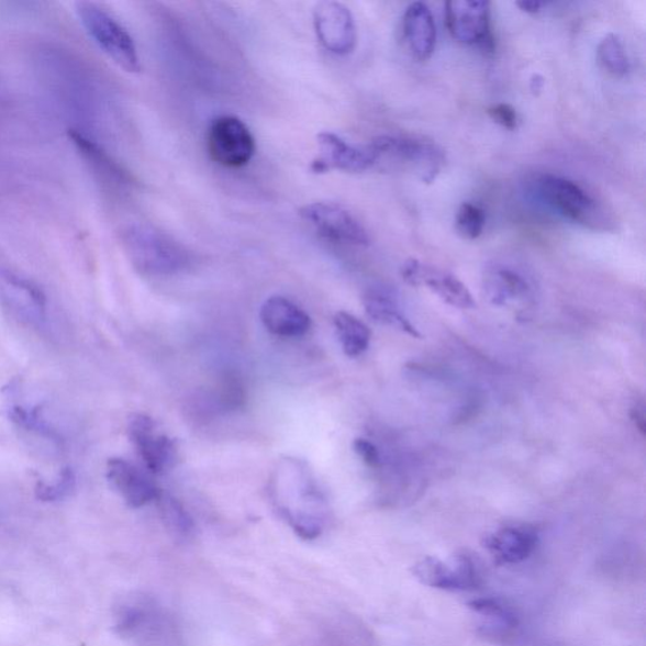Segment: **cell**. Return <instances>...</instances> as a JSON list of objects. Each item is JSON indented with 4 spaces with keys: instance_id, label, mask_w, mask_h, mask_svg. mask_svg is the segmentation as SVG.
<instances>
[{
    "instance_id": "obj_1",
    "label": "cell",
    "mask_w": 646,
    "mask_h": 646,
    "mask_svg": "<svg viewBox=\"0 0 646 646\" xmlns=\"http://www.w3.org/2000/svg\"><path fill=\"white\" fill-rule=\"evenodd\" d=\"M270 495L299 537H320L327 499L308 463L293 457L279 461L270 481Z\"/></svg>"
},
{
    "instance_id": "obj_2",
    "label": "cell",
    "mask_w": 646,
    "mask_h": 646,
    "mask_svg": "<svg viewBox=\"0 0 646 646\" xmlns=\"http://www.w3.org/2000/svg\"><path fill=\"white\" fill-rule=\"evenodd\" d=\"M121 242L127 258L143 275L171 276L190 265V254L182 245L148 225H126Z\"/></svg>"
},
{
    "instance_id": "obj_3",
    "label": "cell",
    "mask_w": 646,
    "mask_h": 646,
    "mask_svg": "<svg viewBox=\"0 0 646 646\" xmlns=\"http://www.w3.org/2000/svg\"><path fill=\"white\" fill-rule=\"evenodd\" d=\"M368 147L376 159V166L402 169L427 185L437 180L446 164L444 151L436 144L422 140L379 135Z\"/></svg>"
},
{
    "instance_id": "obj_4",
    "label": "cell",
    "mask_w": 646,
    "mask_h": 646,
    "mask_svg": "<svg viewBox=\"0 0 646 646\" xmlns=\"http://www.w3.org/2000/svg\"><path fill=\"white\" fill-rule=\"evenodd\" d=\"M538 190L542 200L560 216L594 231L606 229L609 219L605 210L580 183L566 177L547 175L541 178Z\"/></svg>"
},
{
    "instance_id": "obj_5",
    "label": "cell",
    "mask_w": 646,
    "mask_h": 646,
    "mask_svg": "<svg viewBox=\"0 0 646 646\" xmlns=\"http://www.w3.org/2000/svg\"><path fill=\"white\" fill-rule=\"evenodd\" d=\"M76 13L88 35L112 62L126 73H141L137 47L130 33L97 4L80 2Z\"/></svg>"
},
{
    "instance_id": "obj_6",
    "label": "cell",
    "mask_w": 646,
    "mask_h": 646,
    "mask_svg": "<svg viewBox=\"0 0 646 646\" xmlns=\"http://www.w3.org/2000/svg\"><path fill=\"white\" fill-rule=\"evenodd\" d=\"M446 22L450 36L460 44L479 47L487 54L494 53L489 2L450 0L446 3Z\"/></svg>"
},
{
    "instance_id": "obj_7",
    "label": "cell",
    "mask_w": 646,
    "mask_h": 646,
    "mask_svg": "<svg viewBox=\"0 0 646 646\" xmlns=\"http://www.w3.org/2000/svg\"><path fill=\"white\" fill-rule=\"evenodd\" d=\"M209 155L216 164L241 168L249 164L255 153V141L249 127L235 116H220L208 132Z\"/></svg>"
},
{
    "instance_id": "obj_8",
    "label": "cell",
    "mask_w": 646,
    "mask_h": 646,
    "mask_svg": "<svg viewBox=\"0 0 646 646\" xmlns=\"http://www.w3.org/2000/svg\"><path fill=\"white\" fill-rule=\"evenodd\" d=\"M300 215L327 241L356 246L370 244L368 232L360 221L335 202L309 203L300 210Z\"/></svg>"
},
{
    "instance_id": "obj_9",
    "label": "cell",
    "mask_w": 646,
    "mask_h": 646,
    "mask_svg": "<svg viewBox=\"0 0 646 646\" xmlns=\"http://www.w3.org/2000/svg\"><path fill=\"white\" fill-rule=\"evenodd\" d=\"M401 276L406 285L427 287L431 292L438 296L442 301L453 305V308L460 310L476 308V301L469 288L449 271L411 258L403 263Z\"/></svg>"
},
{
    "instance_id": "obj_10",
    "label": "cell",
    "mask_w": 646,
    "mask_h": 646,
    "mask_svg": "<svg viewBox=\"0 0 646 646\" xmlns=\"http://www.w3.org/2000/svg\"><path fill=\"white\" fill-rule=\"evenodd\" d=\"M127 435L144 465L153 474L172 469L177 461L175 441L157 430V423L146 414H133L127 422Z\"/></svg>"
},
{
    "instance_id": "obj_11",
    "label": "cell",
    "mask_w": 646,
    "mask_h": 646,
    "mask_svg": "<svg viewBox=\"0 0 646 646\" xmlns=\"http://www.w3.org/2000/svg\"><path fill=\"white\" fill-rule=\"evenodd\" d=\"M412 573L422 584L446 591H470L480 584L474 560L466 554L456 555L453 567L435 557L423 558L413 566Z\"/></svg>"
},
{
    "instance_id": "obj_12",
    "label": "cell",
    "mask_w": 646,
    "mask_h": 646,
    "mask_svg": "<svg viewBox=\"0 0 646 646\" xmlns=\"http://www.w3.org/2000/svg\"><path fill=\"white\" fill-rule=\"evenodd\" d=\"M313 24L321 45L337 56L352 54L358 41L354 16L342 3L322 2L314 8Z\"/></svg>"
},
{
    "instance_id": "obj_13",
    "label": "cell",
    "mask_w": 646,
    "mask_h": 646,
    "mask_svg": "<svg viewBox=\"0 0 646 646\" xmlns=\"http://www.w3.org/2000/svg\"><path fill=\"white\" fill-rule=\"evenodd\" d=\"M320 156L312 162L314 174H326L331 169L360 174L376 166L372 153L368 146L355 147L338 135L323 132L318 135Z\"/></svg>"
},
{
    "instance_id": "obj_14",
    "label": "cell",
    "mask_w": 646,
    "mask_h": 646,
    "mask_svg": "<svg viewBox=\"0 0 646 646\" xmlns=\"http://www.w3.org/2000/svg\"><path fill=\"white\" fill-rule=\"evenodd\" d=\"M157 602L147 594H127L116 603L114 632L126 639L146 637L155 632L158 622Z\"/></svg>"
},
{
    "instance_id": "obj_15",
    "label": "cell",
    "mask_w": 646,
    "mask_h": 646,
    "mask_svg": "<svg viewBox=\"0 0 646 646\" xmlns=\"http://www.w3.org/2000/svg\"><path fill=\"white\" fill-rule=\"evenodd\" d=\"M107 478L125 503L133 509H138L152 503V501H156L160 494V490L155 482L147 478L146 474H143L138 467L123 460V458H110Z\"/></svg>"
},
{
    "instance_id": "obj_16",
    "label": "cell",
    "mask_w": 646,
    "mask_h": 646,
    "mask_svg": "<svg viewBox=\"0 0 646 646\" xmlns=\"http://www.w3.org/2000/svg\"><path fill=\"white\" fill-rule=\"evenodd\" d=\"M538 544V535L531 526H505L487 535L483 547L490 552L499 565H516L533 554Z\"/></svg>"
},
{
    "instance_id": "obj_17",
    "label": "cell",
    "mask_w": 646,
    "mask_h": 646,
    "mask_svg": "<svg viewBox=\"0 0 646 646\" xmlns=\"http://www.w3.org/2000/svg\"><path fill=\"white\" fill-rule=\"evenodd\" d=\"M403 36L408 49L419 62H427L435 53L437 30L426 3L414 2L403 15Z\"/></svg>"
},
{
    "instance_id": "obj_18",
    "label": "cell",
    "mask_w": 646,
    "mask_h": 646,
    "mask_svg": "<svg viewBox=\"0 0 646 646\" xmlns=\"http://www.w3.org/2000/svg\"><path fill=\"white\" fill-rule=\"evenodd\" d=\"M260 321L270 334L301 337L309 333L312 320L299 305L285 297H270L260 309Z\"/></svg>"
},
{
    "instance_id": "obj_19",
    "label": "cell",
    "mask_w": 646,
    "mask_h": 646,
    "mask_svg": "<svg viewBox=\"0 0 646 646\" xmlns=\"http://www.w3.org/2000/svg\"><path fill=\"white\" fill-rule=\"evenodd\" d=\"M363 303L365 312L372 321L401 330L411 337L422 338L420 331L404 316L392 289L385 286L370 287L364 293Z\"/></svg>"
},
{
    "instance_id": "obj_20",
    "label": "cell",
    "mask_w": 646,
    "mask_h": 646,
    "mask_svg": "<svg viewBox=\"0 0 646 646\" xmlns=\"http://www.w3.org/2000/svg\"><path fill=\"white\" fill-rule=\"evenodd\" d=\"M482 286L484 296L498 308H506L531 294L528 280L520 271L503 266H494L484 271Z\"/></svg>"
},
{
    "instance_id": "obj_21",
    "label": "cell",
    "mask_w": 646,
    "mask_h": 646,
    "mask_svg": "<svg viewBox=\"0 0 646 646\" xmlns=\"http://www.w3.org/2000/svg\"><path fill=\"white\" fill-rule=\"evenodd\" d=\"M0 289L7 301L16 308H30L32 313H36L40 319H44L46 311V296L42 289L13 274V271L0 268Z\"/></svg>"
},
{
    "instance_id": "obj_22",
    "label": "cell",
    "mask_w": 646,
    "mask_h": 646,
    "mask_svg": "<svg viewBox=\"0 0 646 646\" xmlns=\"http://www.w3.org/2000/svg\"><path fill=\"white\" fill-rule=\"evenodd\" d=\"M339 344L348 358H358L368 350L371 331L365 323L348 312H337L334 318Z\"/></svg>"
},
{
    "instance_id": "obj_23",
    "label": "cell",
    "mask_w": 646,
    "mask_h": 646,
    "mask_svg": "<svg viewBox=\"0 0 646 646\" xmlns=\"http://www.w3.org/2000/svg\"><path fill=\"white\" fill-rule=\"evenodd\" d=\"M162 522L169 533L178 539H189L194 534L192 516L185 506L171 495L160 491L158 499Z\"/></svg>"
},
{
    "instance_id": "obj_24",
    "label": "cell",
    "mask_w": 646,
    "mask_h": 646,
    "mask_svg": "<svg viewBox=\"0 0 646 646\" xmlns=\"http://www.w3.org/2000/svg\"><path fill=\"white\" fill-rule=\"evenodd\" d=\"M598 58L603 69L616 78H622L631 69L623 42L614 33H610L600 42Z\"/></svg>"
},
{
    "instance_id": "obj_25",
    "label": "cell",
    "mask_w": 646,
    "mask_h": 646,
    "mask_svg": "<svg viewBox=\"0 0 646 646\" xmlns=\"http://www.w3.org/2000/svg\"><path fill=\"white\" fill-rule=\"evenodd\" d=\"M487 215L484 211L472 202H464L458 209L455 220V229L458 235L466 241H476L481 236Z\"/></svg>"
},
{
    "instance_id": "obj_26",
    "label": "cell",
    "mask_w": 646,
    "mask_h": 646,
    "mask_svg": "<svg viewBox=\"0 0 646 646\" xmlns=\"http://www.w3.org/2000/svg\"><path fill=\"white\" fill-rule=\"evenodd\" d=\"M469 608L476 612V614L487 616L491 620H495V623L500 626L501 631H512L520 625V620L514 614L513 610L505 606L494 599H479L469 602Z\"/></svg>"
},
{
    "instance_id": "obj_27",
    "label": "cell",
    "mask_w": 646,
    "mask_h": 646,
    "mask_svg": "<svg viewBox=\"0 0 646 646\" xmlns=\"http://www.w3.org/2000/svg\"><path fill=\"white\" fill-rule=\"evenodd\" d=\"M76 483L75 472L71 467H65L59 472L58 481L55 484H48L38 481L36 484V498L45 503H54L69 495Z\"/></svg>"
},
{
    "instance_id": "obj_28",
    "label": "cell",
    "mask_w": 646,
    "mask_h": 646,
    "mask_svg": "<svg viewBox=\"0 0 646 646\" xmlns=\"http://www.w3.org/2000/svg\"><path fill=\"white\" fill-rule=\"evenodd\" d=\"M488 114L500 126L505 127L508 131H514L517 126V114L516 110L509 104H497L488 109Z\"/></svg>"
},
{
    "instance_id": "obj_29",
    "label": "cell",
    "mask_w": 646,
    "mask_h": 646,
    "mask_svg": "<svg viewBox=\"0 0 646 646\" xmlns=\"http://www.w3.org/2000/svg\"><path fill=\"white\" fill-rule=\"evenodd\" d=\"M354 450L361 460L367 464L372 469H377V467L381 464V456L379 449L376 445L372 444L371 441L367 438H356L353 444Z\"/></svg>"
},
{
    "instance_id": "obj_30",
    "label": "cell",
    "mask_w": 646,
    "mask_h": 646,
    "mask_svg": "<svg viewBox=\"0 0 646 646\" xmlns=\"http://www.w3.org/2000/svg\"><path fill=\"white\" fill-rule=\"evenodd\" d=\"M632 420L635 424L637 431L645 436L646 433V413H645V404L644 402L635 403L632 408L631 412Z\"/></svg>"
},
{
    "instance_id": "obj_31",
    "label": "cell",
    "mask_w": 646,
    "mask_h": 646,
    "mask_svg": "<svg viewBox=\"0 0 646 646\" xmlns=\"http://www.w3.org/2000/svg\"><path fill=\"white\" fill-rule=\"evenodd\" d=\"M544 5L546 4L534 2V0H522V2L516 3V7L520 8L521 11L530 14L539 13Z\"/></svg>"
},
{
    "instance_id": "obj_32",
    "label": "cell",
    "mask_w": 646,
    "mask_h": 646,
    "mask_svg": "<svg viewBox=\"0 0 646 646\" xmlns=\"http://www.w3.org/2000/svg\"><path fill=\"white\" fill-rule=\"evenodd\" d=\"M544 88V79L541 75L534 74L531 80V90L534 96H539Z\"/></svg>"
}]
</instances>
